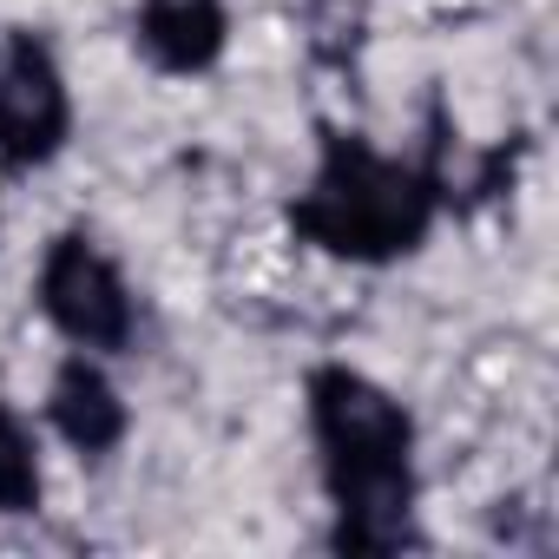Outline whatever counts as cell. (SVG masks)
I'll return each mask as SVG.
<instances>
[{
  "mask_svg": "<svg viewBox=\"0 0 559 559\" xmlns=\"http://www.w3.org/2000/svg\"><path fill=\"white\" fill-rule=\"evenodd\" d=\"M310 421L330 461V493L343 507L336 546L343 552H395L408 546V415L356 369L310 376Z\"/></svg>",
  "mask_w": 559,
  "mask_h": 559,
  "instance_id": "6da1fadb",
  "label": "cell"
},
{
  "mask_svg": "<svg viewBox=\"0 0 559 559\" xmlns=\"http://www.w3.org/2000/svg\"><path fill=\"white\" fill-rule=\"evenodd\" d=\"M428 217H435V185L356 139H330L317 185L290 211V224L310 243H323L336 257H362V263L415 250Z\"/></svg>",
  "mask_w": 559,
  "mask_h": 559,
  "instance_id": "7a4b0ae2",
  "label": "cell"
},
{
  "mask_svg": "<svg viewBox=\"0 0 559 559\" xmlns=\"http://www.w3.org/2000/svg\"><path fill=\"white\" fill-rule=\"evenodd\" d=\"M40 304L60 323V336H73L80 349H126V336H132V297L119 284V270L86 237H60L47 250Z\"/></svg>",
  "mask_w": 559,
  "mask_h": 559,
  "instance_id": "3957f363",
  "label": "cell"
},
{
  "mask_svg": "<svg viewBox=\"0 0 559 559\" xmlns=\"http://www.w3.org/2000/svg\"><path fill=\"white\" fill-rule=\"evenodd\" d=\"M67 126H73V106H67L53 53L34 34H14L8 67H0V165L14 171L47 165L67 145Z\"/></svg>",
  "mask_w": 559,
  "mask_h": 559,
  "instance_id": "277c9868",
  "label": "cell"
},
{
  "mask_svg": "<svg viewBox=\"0 0 559 559\" xmlns=\"http://www.w3.org/2000/svg\"><path fill=\"white\" fill-rule=\"evenodd\" d=\"M139 47L165 73H198L224 47V0H145Z\"/></svg>",
  "mask_w": 559,
  "mask_h": 559,
  "instance_id": "5b68a950",
  "label": "cell"
},
{
  "mask_svg": "<svg viewBox=\"0 0 559 559\" xmlns=\"http://www.w3.org/2000/svg\"><path fill=\"white\" fill-rule=\"evenodd\" d=\"M53 428H60L80 454H106V448H119V435H126V402L112 395V382H106L86 356H73V362L53 376Z\"/></svg>",
  "mask_w": 559,
  "mask_h": 559,
  "instance_id": "8992f818",
  "label": "cell"
},
{
  "mask_svg": "<svg viewBox=\"0 0 559 559\" xmlns=\"http://www.w3.org/2000/svg\"><path fill=\"white\" fill-rule=\"evenodd\" d=\"M40 507V461L14 408H0V513H34Z\"/></svg>",
  "mask_w": 559,
  "mask_h": 559,
  "instance_id": "52a82bcc",
  "label": "cell"
}]
</instances>
